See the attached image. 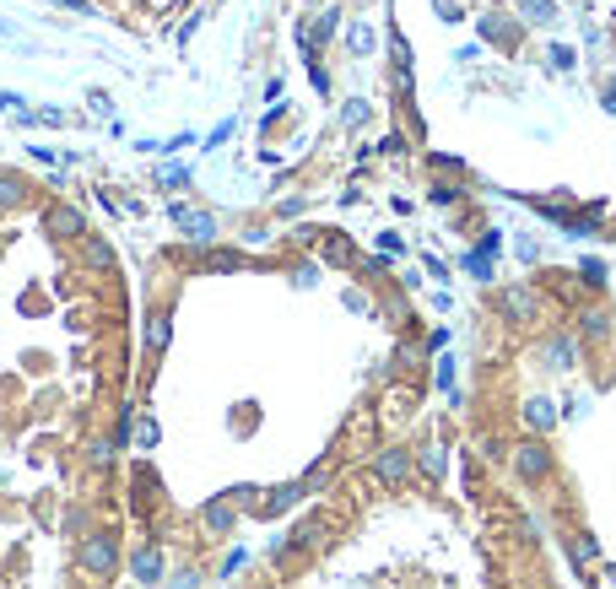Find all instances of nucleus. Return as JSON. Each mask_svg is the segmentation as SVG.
Listing matches in <instances>:
<instances>
[{
    "mask_svg": "<svg viewBox=\"0 0 616 589\" xmlns=\"http://www.w3.org/2000/svg\"><path fill=\"white\" fill-rule=\"evenodd\" d=\"M76 562H82V573H92V579H114V573L125 568L119 530H92L87 541H82V552H76Z\"/></svg>",
    "mask_w": 616,
    "mask_h": 589,
    "instance_id": "obj_1",
    "label": "nucleus"
},
{
    "mask_svg": "<svg viewBox=\"0 0 616 589\" xmlns=\"http://www.w3.org/2000/svg\"><path fill=\"white\" fill-rule=\"evenodd\" d=\"M411 476H417V454H411V449L390 444V449H379V454H373V481H384L390 492H400Z\"/></svg>",
    "mask_w": 616,
    "mask_h": 589,
    "instance_id": "obj_2",
    "label": "nucleus"
},
{
    "mask_svg": "<svg viewBox=\"0 0 616 589\" xmlns=\"http://www.w3.org/2000/svg\"><path fill=\"white\" fill-rule=\"evenodd\" d=\"M514 476L525 481V487L552 476V449H546V438H525V444L514 449Z\"/></svg>",
    "mask_w": 616,
    "mask_h": 589,
    "instance_id": "obj_3",
    "label": "nucleus"
},
{
    "mask_svg": "<svg viewBox=\"0 0 616 589\" xmlns=\"http://www.w3.org/2000/svg\"><path fill=\"white\" fill-rule=\"evenodd\" d=\"M44 233L49 238H82L87 233V217H82V206H65V200H49L44 206Z\"/></svg>",
    "mask_w": 616,
    "mask_h": 589,
    "instance_id": "obj_4",
    "label": "nucleus"
},
{
    "mask_svg": "<svg viewBox=\"0 0 616 589\" xmlns=\"http://www.w3.org/2000/svg\"><path fill=\"white\" fill-rule=\"evenodd\" d=\"M535 357H541L546 373H568L573 363H579V336H573V330H562V336H546Z\"/></svg>",
    "mask_w": 616,
    "mask_h": 589,
    "instance_id": "obj_5",
    "label": "nucleus"
},
{
    "mask_svg": "<svg viewBox=\"0 0 616 589\" xmlns=\"http://www.w3.org/2000/svg\"><path fill=\"white\" fill-rule=\"evenodd\" d=\"M498 314L508 325H530L535 314H541V298H535V287H503L498 292Z\"/></svg>",
    "mask_w": 616,
    "mask_h": 589,
    "instance_id": "obj_6",
    "label": "nucleus"
},
{
    "mask_svg": "<svg viewBox=\"0 0 616 589\" xmlns=\"http://www.w3.org/2000/svg\"><path fill=\"white\" fill-rule=\"evenodd\" d=\"M200 525H206L211 535H233V525H238V503L227 498V492H222V498H211L206 508H200Z\"/></svg>",
    "mask_w": 616,
    "mask_h": 589,
    "instance_id": "obj_7",
    "label": "nucleus"
},
{
    "mask_svg": "<svg viewBox=\"0 0 616 589\" xmlns=\"http://www.w3.org/2000/svg\"><path fill=\"white\" fill-rule=\"evenodd\" d=\"M130 579H141V584L163 579V546H157V541L136 546V552H130Z\"/></svg>",
    "mask_w": 616,
    "mask_h": 589,
    "instance_id": "obj_8",
    "label": "nucleus"
},
{
    "mask_svg": "<svg viewBox=\"0 0 616 589\" xmlns=\"http://www.w3.org/2000/svg\"><path fill=\"white\" fill-rule=\"evenodd\" d=\"M168 217L179 222V227H184V238H195V244H211V238H217V217H206V211H184V206H173Z\"/></svg>",
    "mask_w": 616,
    "mask_h": 589,
    "instance_id": "obj_9",
    "label": "nucleus"
},
{
    "mask_svg": "<svg viewBox=\"0 0 616 589\" xmlns=\"http://www.w3.org/2000/svg\"><path fill=\"white\" fill-rule=\"evenodd\" d=\"M298 498H308L303 492V481H281V487H271V498H260V519H276V514H287Z\"/></svg>",
    "mask_w": 616,
    "mask_h": 589,
    "instance_id": "obj_10",
    "label": "nucleus"
},
{
    "mask_svg": "<svg viewBox=\"0 0 616 589\" xmlns=\"http://www.w3.org/2000/svg\"><path fill=\"white\" fill-rule=\"evenodd\" d=\"M579 341H589V346L611 341V314L606 309H579Z\"/></svg>",
    "mask_w": 616,
    "mask_h": 589,
    "instance_id": "obj_11",
    "label": "nucleus"
},
{
    "mask_svg": "<svg viewBox=\"0 0 616 589\" xmlns=\"http://www.w3.org/2000/svg\"><path fill=\"white\" fill-rule=\"evenodd\" d=\"M168 341H173V319H168V309H157L152 319H146V352L163 357V352H168Z\"/></svg>",
    "mask_w": 616,
    "mask_h": 589,
    "instance_id": "obj_12",
    "label": "nucleus"
},
{
    "mask_svg": "<svg viewBox=\"0 0 616 589\" xmlns=\"http://www.w3.org/2000/svg\"><path fill=\"white\" fill-rule=\"evenodd\" d=\"M525 427H530V433H552V427H557V411H552V400H546V395L525 400Z\"/></svg>",
    "mask_w": 616,
    "mask_h": 589,
    "instance_id": "obj_13",
    "label": "nucleus"
},
{
    "mask_svg": "<svg viewBox=\"0 0 616 589\" xmlns=\"http://www.w3.org/2000/svg\"><path fill=\"white\" fill-rule=\"evenodd\" d=\"M417 471H422L427 481H444V476H449V454H444V444H422V449H417Z\"/></svg>",
    "mask_w": 616,
    "mask_h": 589,
    "instance_id": "obj_14",
    "label": "nucleus"
},
{
    "mask_svg": "<svg viewBox=\"0 0 616 589\" xmlns=\"http://www.w3.org/2000/svg\"><path fill=\"white\" fill-rule=\"evenodd\" d=\"M22 200H28V179L22 173H0V211L22 206Z\"/></svg>",
    "mask_w": 616,
    "mask_h": 589,
    "instance_id": "obj_15",
    "label": "nucleus"
},
{
    "mask_svg": "<svg viewBox=\"0 0 616 589\" xmlns=\"http://www.w3.org/2000/svg\"><path fill=\"white\" fill-rule=\"evenodd\" d=\"M82 260L92 265V271H114V249L103 244V238H87L82 233Z\"/></svg>",
    "mask_w": 616,
    "mask_h": 589,
    "instance_id": "obj_16",
    "label": "nucleus"
},
{
    "mask_svg": "<svg viewBox=\"0 0 616 589\" xmlns=\"http://www.w3.org/2000/svg\"><path fill=\"white\" fill-rule=\"evenodd\" d=\"M200 271H244V254H233V249H211V254H200Z\"/></svg>",
    "mask_w": 616,
    "mask_h": 589,
    "instance_id": "obj_17",
    "label": "nucleus"
},
{
    "mask_svg": "<svg viewBox=\"0 0 616 589\" xmlns=\"http://www.w3.org/2000/svg\"><path fill=\"white\" fill-rule=\"evenodd\" d=\"M114 438H98V444H87V465H92V471H109V465H114Z\"/></svg>",
    "mask_w": 616,
    "mask_h": 589,
    "instance_id": "obj_18",
    "label": "nucleus"
},
{
    "mask_svg": "<svg viewBox=\"0 0 616 589\" xmlns=\"http://www.w3.org/2000/svg\"><path fill=\"white\" fill-rule=\"evenodd\" d=\"M568 557H573V562H600V546H595V535H584V530H579V535H573V541H568Z\"/></svg>",
    "mask_w": 616,
    "mask_h": 589,
    "instance_id": "obj_19",
    "label": "nucleus"
},
{
    "mask_svg": "<svg viewBox=\"0 0 616 589\" xmlns=\"http://www.w3.org/2000/svg\"><path fill=\"white\" fill-rule=\"evenodd\" d=\"M227 498L238 503V514H260V487H249V481H244V487H233Z\"/></svg>",
    "mask_w": 616,
    "mask_h": 589,
    "instance_id": "obj_20",
    "label": "nucleus"
},
{
    "mask_svg": "<svg viewBox=\"0 0 616 589\" xmlns=\"http://www.w3.org/2000/svg\"><path fill=\"white\" fill-rule=\"evenodd\" d=\"M330 260H336V265H346V260H352V244H346V238H330Z\"/></svg>",
    "mask_w": 616,
    "mask_h": 589,
    "instance_id": "obj_21",
    "label": "nucleus"
},
{
    "mask_svg": "<svg viewBox=\"0 0 616 589\" xmlns=\"http://www.w3.org/2000/svg\"><path fill=\"white\" fill-rule=\"evenodd\" d=\"M600 589H616V568H600Z\"/></svg>",
    "mask_w": 616,
    "mask_h": 589,
    "instance_id": "obj_22",
    "label": "nucleus"
}]
</instances>
